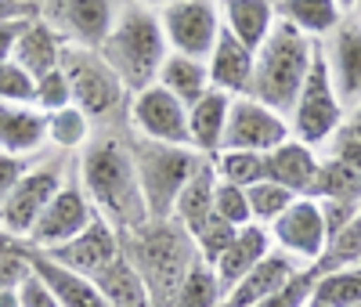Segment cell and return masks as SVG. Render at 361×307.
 <instances>
[{"label": "cell", "instance_id": "cell-35", "mask_svg": "<svg viewBox=\"0 0 361 307\" xmlns=\"http://www.w3.org/2000/svg\"><path fill=\"white\" fill-rule=\"evenodd\" d=\"M361 264V213L343 228L329 239L322 260L314 264L318 271H336V267H357Z\"/></svg>", "mask_w": 361, "mask_h": 307}, {"label": "cell", "instance_id": "cell-37", "mask_svg": "<svg viewBox=\"0 0 361 307\" xmlns=\"http://www.w3.org/2000/svg\"><path fill=\"white\" fill-rule=\"evenodd\" d=\"M235 235H238V228H231L228 221H221L217 213H209V217L192 231V242H195V250H199V257L206 260V264H214L228 246L235 242Z\"/></svg>", "mask_w": 361, "mask_h": 307}, {"label": "cell", "instance_id": "cell-49", "mask_svg": "<svg viewBox=\"0 0 361 307\" xmlns=\"http://www.w3.org/2000/svg\"><path fill=\"white\" fill-rule=\"evenodd\" d=\"M343 134H350V138H357V141H361V105L347 112V123H343Z\"/></svg>", "mask_w": 361, "mask_h": 307}, {"label": "cell", "instance_id": "cell-27", "mask_svg": "<svg viewBox=\"0 0 361 307\" xmlns=\"http://www.w3.org/2000/svg\"><path fill=\"white\" fill-rule=\"evenodd\" d=\"M214 192H217V170H214V159H202L199 163V170L192 174V181L185 184V192L177 195V203H173V217L170 221H177L180 228H185L188 235L214 213Z\"/></svg>", "mask_w": 361, "mask_h": 307}, {"label": "cell", "instance_id": "cell-42", "mask_svg": "<svg viewBox=\"0 0 361 307\" xmlns=\"http://www.w3.org/2000/svg\"><path fill=\"white\" fill-rule=\"evenodd\" d=\"M37 80L29 76L18 61H0V102L8 105H33Z\"/></svg>", "mask_w": 361, "mask_h": 307}, {"label": "cell", "instance_id": "cell-22", "mask_svg": "<svg viewBox=\"0 0 361 307\" xmlns=\"http://www.w3.org/2000/svg\"><path fill=\"white\" fill-rule=\"evenodd\" d=\"M275 246H271V235H267V228H260V224H246V228H238V235H235V242L228 246V250L209 264L214 267V275H217V282H221V289L228 293L243 275H250Z\"/></svg>", "mask_w": 361, "mask_h": 307}, {"label": "cell", "instance_id": "cell-55", "mask_svg": "<svg viewBox=\"0 0 361 307\" xmlns=\"http://www.w3.org/2000/svg\"><path fill=\"white\" fill-rule=\"evenodd\" d=\"M357 307H361V303H357Z\"/></svg>", "mask_w": 361, "mask_h": 307}, {"label": "cell", "instance_id": "cell-25", "mask_svg": "<svg viewBox=\"0 0 361 307\" xmlns=\"http://www.w3.org/2000/svg\"><path fill=\"white\" fill-rule=\"evenodd\" d=\"M62 51H66V40L58 37L54 29L37 15L33 22L25 25V33H22V40H18L11 61H18V66L33 76V80H40L44 73H51V69L62 66Z\"/></svg>", "mask_w": 361, "mask_h": 307}, {"label": "cell", "instance_id": "cell-9", "mask_svg": "<svg viewBox=\"0 0 361 307\" xmlns=\"http://www.w3.org/2000/svg\"><path fill=\"white\" fill-rule=\"evenodd\" d=\"M119 11L123 0H37V15L76 47H102Z\"/></svg>", "mask_w": 361, "mask_h": 307}, {"label": "cell", "instance_id": "cell-24", "mask_svg": "<svg viewBox=\"0 0 361 307\" xmlns=\"http://www.w3.org/2000/svg\"><path fill=\"white\" fill-rule=\"evenodd\" d=\"M228 112H231V98L221 90H209L206 98H199L188 109V145L199 156L214 159L224 148V131H228Z\"/></svg>", "mask_w": 361, "mask_h": 307}, {"label": "cell", "instance_id": "cell-32", "mask_svg": "<svg viewBox=\"0 0 361 307\" xmlns=\"http://www.w3.org/2000/svg\"><path fill=\"white\" fill-rule=\"evenodd\" d=\"M311 303H318V307H357L361 303V264L357 267H336V271H318Z\"/></svg>", "mask_w": 361, "mask_h": 307}, {"label": "cell", "instance_id": "cell-17", "mask_svg": "<svg viewBox=\"0 0 361 307\" xmlns=\"http://www.w3.org/2000/svg\"><path fill=\"white\" fill-rule=\"evenodd\" d=\"M253 61H257V51L246 47L243 40H235L221 25V37H217L214 51H209V58H206L214 90H221V95H228V98H246L250 87H253Z\"/></svg>", "mask_w": 361, "mask_h": 307}, {"label": "cell", "instance_id": "cell-20", "mask_svg": "<svg viewBox=\"0 0 361 307\" xmlns=\"http://www.w3.org/2000/svg\"><path fill=\"white\" fill-rule=\"evenodd\" d=\"M296 271H304V264H296L293 257L279 253V250H271L250 275H243L221 300V307H257L264 303L267 296H275Z\"/></svg>", "mask_w": 361, "mask_h": 307}, {"label": "cell", "instance_id": "cell-46", "mask_svg": "<svg viewBox=\"0 0 361 307\" xmlns=\"http://www.w3.org/2000/svg\"><path fill=\"white\" fill-rule=\"evenodd\" d=\"M33 167V159H18V156H8V152H0V206L4 199L11 195V188L18 184V177Z\"/></svg>", "mask_w": 361, "mask_h": 307}, {"label": "cell", "instance_id": "cell-47", "mask_svg": "<svg viewBox=\"0 0 361 307\" xmlns=\"http://www.w3.org/2000/svg\"><path fill=\"white\" fill-rule=\"evenodd\" d=\"M37 15H29V18H11V22H0V61H11L22 33H25V25L33 22Z\"/></svg>", "mask_w": 361, "mask_h": 307}, {"label": "cell", "instance_id": "cell-10", "mask_svg": "<svg viewBox=\"0 0 361 307\" xmlns=\"http://www.w3.org/2000/svg\"><path fill=\"white\" fill-rule=\"evenodd\" d=\"M159 22H163L170 54L209 58L221 37L217 0H166L159 8Z\"/></svg>", "mask_w": 361, "mask_h": 307}, {"label": "cell", "instance_id": "cell-6", "mask_svg": "<svg viewBox=\"0 0 361 307\" xmlns=\"http://www.w3.org/2000/svg\"><path fill=\"white\" fill-rule=\"evenodd\" d=\"M76 174V156H62V152H44L40 159H33L18 184L11 188V195L0 206V235L25 242L33 235L37 221L44 217V210L51 206V199L62 192V184Z\"/></svg>", "mask_w": 361, "mask_h": 307}, {"label": "cell", "instance_id": "cell-7", "mask_svg": "<svg viewBox=\"0 0 361 307\" xmlns=\"http://www.w3.org/2000/svg\"><path fill=\"white\" fill-rule=\"evenodd\" d=\"M62 69L73 87V105H80L94 123H116L127 116L130 90L119 80V73L102 58L98 47H76L66 44Z\"/></svg>", "mask_w": 361, "mask_h": 307}, {"label": "cell", "instance_id": "cell-39", "mask_svg": "<svg viewBox=\"0 0 361 307\" xmlns=\"http://www.w3.org/2000/svg\"><path fill=\"white\" fill-rule=\"evenodd\" d=\"M33 105L47 116V112H58V109H69L73 105V87H69V76L66 69L58 66L51 73H44L37 80V90H33Z\"/></svg>", "mask_w": 361, "mask_h": 307}, {"label": "cell", "instance_id": "cell-30", "mask_svg": "<svg viewBox=\"0 0 361 307\" xmlns=\"http://www.w3.org/2000/svg\"><path fill=\"white\" fill-rule=\"evenodd\" d=\"M98 289L105 296L109 307H152V296H148V286L137 275V267L127 260V253L119 257L109 271L98 275Z\"/></svg>", "mask_w": 361, "mask_h": 307}, {"label": "cell", "instance_id": "cell-48", "mask_svg": "<svg viewBox=\"0 0 361 307\" xmlns=\"http://www.w3.org/2000/svg\"><path fill=\"white\" fill-rule=\"evenodd\" d=\"M37 15V0H0V22Z\"/></svg>", "mask_w": 361, "mask_h": 307}, {"label": "cell", "instance_id": "cell-33", "mask_svg": "<svg viewBox=\"0 0 361 307\" xmlns=\"http://www.w3.org/2000/svg\"><path fill=\"white\" fill-rule=\"evenodd\" d=\"M214 170H217V181H224V184L253 188L257 181H267V156H264V152L224 148V152L214 156Z\"/></svg>", "mask_w": 361, "mask_h": 307}, {"label": "cell", "instance_id": "cell-40", "mask_svg": "<svg viewBox=\"0 0 361 307\" xmlns=\"http://www.w3.org/2000/svg\"><path fill=\"white\" fill-rule=\"evenodd\" d=\"M214 213H217L221 221H228L231 228H246V224H253L246 188H238V184H224V181H217V192H214Z\"/></svg>", "mask_w": 361, "mask_h": 307}, {"label": "cell", "instance_id": "cell-31", "mask_svg": "<svg viewBox=\"0 0 361 307\" xmlns=\"http://www.w3.org/2000/svg\"><path fill=\"white\" fill-rule=\"evenodd\" d=\"M311 199L361 206V174H354L350 167H343L340 159H333V156L322 152V170H318V184H314Z\"/></svg>", "mask_w": 361, "mask_h": 307}, {"label": "cell", "instance_id": "cell-38", "mask_svg": "<svg viewBox=\"0 0 361 307\" xmlns=\"http://www.w3.org/2000/svg\"><path fill=\"white\" fill-rule=\"evenodd\" d=\"M29 275H33V264H29L25 242L0 235V289H18Z\"/></svg>", "mask_w": 361, "mask_h": 307}, {"label": "cell", "instance_id": "cell-34", "mask_svg": "<svg viewBox=\"0 0 361 307\" xmlns=\"http://www.w3.org/2000/svg\"><path fill=\"white\" fill-rule=\"evenodd\" d=\"M246 199H250V213H253V224H260V228H271L282 213L289 210V203L293 199H300V195H293L289 188H282L279 181H257L253 188H246Z\"/></svg>", "mask_w": 361, "mask_h": 307}, {"label": "cell", "instance_id": "cell-41", "mask_svg": "<svg viewBox=\"0 0 361 307\" xmlns=\"http://www.w3.org/2000/svg\"><path fill=\"white\" fill-rule=\"evenodd\" d=\"M314 282H318V267L311 264V267H304V271H296L275 296H267V300L257 303V307H311V300H314Z\"/></svg>", "mask_w": 361, "mask_h": 307}, {"label": "cell", "instance_id": "cell-11", "mask_svg": "<svg viewBox=\"0 0 361 307\" xmlns=\"http://www.w3.org/2000/svg\"><path fill=\"white\" fill-rule=\"evenodd\" d=\"M130 134L159 145H188V105L177 102L166 87H141L127 102ZM192 148V145H188Z\"/></svg>", "mask_w": 361, "mask_h": 307}, {"label": "cell", "instance_id": "cell-13", "mask_svg": "<svg viewBox=\"0 0 361 307\" xmlns=\"http://www.w3.org/2000/svg\"><path fill=\"white\" fill-rule=\"evenodd\" d=\"M293 138L289 119L282 112H275L271 105L257 102V98H231V112H228V131H224V148H238V152H275L279 145H286ZM221 148V152H224Z\"/></svg>", "mask_w": 361, "mask_h": 307}, {"label": "cell", "instance_id": "cell-51", "mask_svg": "<svg viewBox=\"0 0 361 307\" xmlns=\"http://www.w3.org/2000/svg\"><path fill=\"white\" fill-rule=\"evenodd\" d=\"M123 4H137V8H156V11H159V8L166 4V0H123Z\"/></svg>", "mask_w": 361, "mask_h": 307}, {"label": "cell", "instance_id": "cell-23", "mask_svg": "<svg viewBox=\"0 0 361 307\" xmlns=\"http://www.w3.org/2000/svg\"><path fill=\"white\" fill-rule=\"evenodd\" d=\"M217 11H221V25L228 33L253 51L271 37V29L279 22L275 0H217Z\"/></svg>", "mask_w": 361, "mask_h": 307}, {"label": "cell", "instance_id": "cell-21", "mask_svg": "<svg viewBox=\"0 0 361 307\" xmlns=\"http://www.w3.org/2000/svg\"><path fill=\"white\" fill-rule=\"evenodd\" d=\"M318 170H322V148L304 145L296 138H289L275 152H267V177L279 181L293 195H314Z\"/></svg>", "mask_w": 361, "mask_h": 307}, {"label": "cell", "instance_id": "cell-5", "mask_svg": "<svg viewBox=\"0 0 361 307\" xmlns=\"http://www.w3.org/2000/svg\"><path fill=\"white\" fill-rule=\"evenodd\" d=\"M130 145H134V167H137L148 217L170 221L177 195L185 192V184L192 181V174L199 170L206 156H199L188 145H159V141H145L137 134H130Z\"/></svg>", "mask_w": 361, "mask_h": 307}, {"label": "cell", "instance_id": "cell-26", "mask_svg": "<svg viewBox=\"0 0 361 307\" xmlns=\"http://www.w3.org/2000/svg\"><path fill=\"white\" fill-rule=\"evenodd\" d=\"M275 15L318 44L333 37V29L347 18L336 0H275Z\"/></svg>", "mask_w": 361, "mask_h": 307}, {"label": "cell", "instance_id": "cell-44", "mask_svg": "<svg viewBox=\"0 0 361 307\" xmlns=\"http://www.w3.org/2000/svg\"><path fill=\"white\" fill-rule=\"evenodd\" d=\"M318 206H322V217H325V231H329V239H333L336 231H343L357 213H361V206H350V203H325V199H318Z\"/></svg>", "mask_w": 361, "mask_h": 307}, {"label": "cell", "instance_id": "cell-18", "mask_svg": "<svg viewBox=\"0 0 361 307\" xmlns=\"http://www.w3.org/2000/svg\"><path fill=\"white\" fill-rule=\"evenodd\" d=\"M25 253H29V264H33V275L44 279V286L54 293L58 307H109L94 279H87V275L51 260L44 250H33L29 242H25Z\"/></svg>", "mask_w": 361, "mask_h": 307}, {"label": "cell", "instance_id": "cell-29", "mask_svg": "<svg viewBox=\"0 0 361 307\" xmlns=\"http://www.w3.org/2000/svg\"><path fill=\"white\" fill-rule=\"evenodd\" d=\"M94 131H98V123L90 119L80 105L47 112V148H51V152H62V156H80V152L87 148V141L94 138Z\"/></svg>", "mask_w": 361, "mask_h": 307}, {"label": "cell", "instance_id": "cell-4", "mask_svg": "<svg viewBox=\"0 0 361 307\" xmlns=\"http://www.w3.org/2000/svg\"><path fill=\"white\" fill-rule=\"evenodd\" d=\"M102 58L119 73V80L127 83V90L152 87L159 80V69L170 54L166 47V33L156 8H137V4H123L119 18L112 22L109 37L102 40Z\"/></svg>", "mask_w": 361, "mask_h": 307}, {"label": "cell", "instance_id": "cell-28", "mask_svg": "<svg viewBox=\"0 0 361 307\" xmlns=\"http://www.w3.org/2000/svg\"><path fill=\"white\" fill-rule=\"evenodd\" d=\"M156 83L166 87L170 95L177 102H185L188 109L214 90V83H209V69H206V58H188V54H166Z\"/></svg>", "mask_w": 361, "mask_h": 307}, {"label": "cell", "instance_id": "cell-52", "mask_svg": "<svg viewBox=\"0 0 361 307\" xmlns=\"http://www.w3.org/2000/svg\"><path fill=\"white\" fill-rule=\"evenodd\" d=\"M336 4H340V11H343V15H354L361 0H336Z\"/></svg>", "mask_w": 361, "mask_h": 307}, {"label": "cell", "instance_id": "cell-15", "mask_svg": "<svg viewBox=\"0 0 361 307\" xmlns=\"http://www.w3.org/2000/svg\"><path fill=\"white\" fill-rule=\"evenodd\" d=\"M47 257L87 275V279H98L102 271H109L119 257H123V235L98 213L76 239H69L66 246H58V250H47Z\"/></svg>", "mask_w": 361, "mask_h": 307}, {"label": "cell", "instance_id": "cell-16", "mask_svg": "<svg viewBox=\"0 0 361 307\" xmlns=\"http://www.w3.org/2000/svg\"><path fill=\"white\" fill-rule=\"evenodd\" d=\"M322 54L329 61V76H333V87L343 102V109H357L361 105V18L347 15L333 37L322 40Z\"/></svg>", "mask_w": 361, "mask_h": 307}, {"label": "cell", "instance_id": "cell-54", "mask_svg": "<svg viewBox=\"0 0 361 307\" xmlns=\"http://www.w3.org/2000/svg\"><path fill=\"white\" fill-rule=\"evenodd\" d=\"M311 307H318V303H311Z\"/></svg>", "mask_w": 361, "mask_h": 307}, {"label": "cell", "instance_id": "cell-45", "mask_svg": "<svg viewBox=\"0 0 361 307\" xmlns=\"http://www.w3.org/2000/svg\"><path fill=\"white\" fill-rule=\"evenodd\" d=\"M15 293H18V307H58L54 293L44 286V279H37V275H29Z\"/></svg>", "mask_w": 361, "mask_h": 307}, {"label": "cell", "instance_id": "cell-19", "mask_svg": "<svg viewBox=\"0 0 361 307\" xmlns=\"http://www.w3.org/2000/svg\"><path fill=\"white\" fill-rule=\"evenodd\" d=\"M0 152L18 159H40L47 148V116L37 105L0 102Z\"/></svg>", "mask_w": 361, "mask_h": 307}, {"label": "cell", "instance_id": "cell-50", "mask_svg": "<svg viewBox=\"0 0 361 307\" xmlns=\"http://www.w3.org/2000/svg\"><path fill=\"white\" fill-rule=\"evenodd\" d=\"M0 307H18V293L15 289H0Z\"/></svg>", "mask_w": 361, "mask_h": 307}, {"label": "cell", "instance_id": "cell-14", "mask_svg": "<svg viewBox=\"0 0 361 307\" xmlns=\"http://www.w3.org/2000/svg\"><path fill=\"white\" fill-rule=\"evenodd\" d=\"M98 217L94 203H90V195L83 192V184L76 181V174L62 184V192H58L51 199V206L44 210V217L37 221L33 235H29L25 242L33 246V250H58V246H66L69 239H76L90 221Z\"/></svg>", "mask_w": 361, "mask_h": 307}, {"label": "cell", "instance_id": "cell-3", "mask_svg": "<svg viewBox=\"0 0 361 307\" xmlns=\"http://www.w3.org/2000/svg\"><path fill=\"white\" fill-rule=\"evenodd\" d=\"M318 40L304 37L300 29L275 22L271 37L257 47V61H253V87L250 98L271 105L275 112H282L289 119L300 90H304V80L318 58Z\"/></svg>", "mask_w": 361, "mask_h": 307}, {"label": "cell", "instance_id": "cell-1", "mask_svg": "<svg viewBox=\"0 0 361 307\" xmlns=\"http://www.w3.org/2000/svg\"><path fill=\"white\" fill-rule=\"evenodd\" d=\"M76 181L83 184V192L90 195L94 210L119 235H130L152 221L148 217V206H145V195H141L137 167H134L127 116L116 123H98L94 138L76 156Z\"/></svg>", "mask_w": 361, "mask_h": 307}, {"label": "cell", "instance_id": "cell-2", "mask_svg": "<svg viewBox=\"0 0 361 307\" xmlns=\"http://www.w3.org/2000/svg\"><path fill=\"white\" fill-rule=\"evenodd\" d=\"M123 253L145 279L152 307H173L180 286L202 260L192 235L177 221H148L145 228L123 235Z\"/></svg>", "mask_w": 361, "mask_h": 307}, {"label": "cell", "instance_id": "cell-12", "mask_svg": "<svg viewBox=\"0 0 361 307\" xmlns=\"http://www.w3.org/2000/svg\"><path fill=\"white\" fill-rule=\"evenodd\" d=\"M271 235V246H275L279 253L293 257L296 264H318L325 246H329V231H325V217H322V206L318 199L311 195H300L289 203V210L282 213V217L267 228Z\"/></svg>", "mask_w": 361, "mask_h": 307}, {"label": "cell", "instance_id": "cell-36", "mask_svg": "<svg viewBox=\"0 0 361 307\" xmlns=\"http://www.w3.org/2000/svg\"><path fill=\"white\" fill-rule=\"evenodd\" d=\"M221 300H224V289L217 282L214 267H209L206 260H199L195 271L188 275V282L180 286L173 307H221Z\"/></svg>", "mask_w": 361, "mask_h": 307}, {"label": "cell", "instance_id": "cell-43", "mask_svg": "<svg viewBox=\"0 0 361 307\" xmlns=\"http://www.w3.org/2000/svg\"><path fill=\"white\" fill-rule=\"evenodd\" d=\"M322 152H325V156H333V159H340L343 167H350L354 174H361V141H357V138H350V134L340 131Z\"/></svg>", "mask_w": 361, "mask_h": 307}, {"label": "cell", "instance_id": "cell-8", "mask_svg": "<svg viewBox=\"0 0 361 307\" xmlns=\"http://www.w3.org/2000/svg\"><path fill=\"white\" fill-rule=\"evenodd\" d=\"M343 123H347V109L336 95L333 76H329V61L318 47V58H314V66L304 80V90H300V98L289 112V131H293L296 141L325 148L343 131Z\"/></svg>", "mask_w": 361, "mask_h": 307}, {"label": "cell", "instance_id": "cell-53", "mask_svg": "<svg viewBox=\"0 0 361 307\" xmlns=\"http://www.w3.org/2000/svg\"><path fill=\"white\" fill-rule=\"evenodd\" d=\"M354 15H357V18H361V4H357V11H354Z\"/></svg>", "mask_w": 361, "mask_h": 307}]
</instances>
